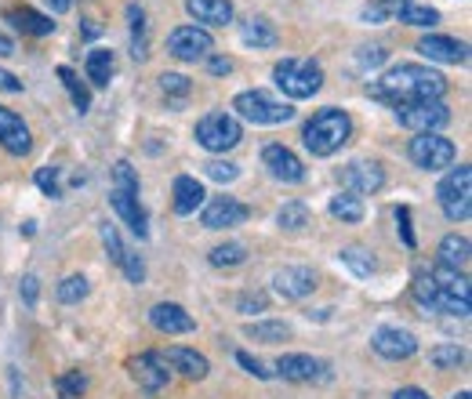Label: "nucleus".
I'll use <instances>...</instances> for the list:
<instances>
[{"mask_svg":"<svg viewBox=\"0 0 472 399\" xmlns=\"http://www.w3.org/2000/svg\"><path fill=\"white\" fill-rule=\"evenodd\" d=\"M371 98L378 102H389L392 109L396 106H411V102H443L447 95V80L429 70V66H418V62H400L392 66L382 80H374L367 88Z\"/></svg>","mask_w":472,"mask_h":399,"instance_id":"nucleus-1","label":"nucleus"},{"mask_svg":"<svg viewBox=\"0 0 472 399\" xmlns=\"http://www.w3.org/2000/svg\"><path fill=\"white\" fill-rule=\"evenodd\" d=\"M349 135H353V120H349V113H342V109H320L309 124H306V149L313 153V156H331V153H338L345 142H349Z\"/></svg>","mask_w":472,"mask_h":399,"instance_id":"nucleus-2","label":"nucleus"},{"mask_svg":"<svg viewBox=\"0 0 472 399\" xmlns=\"http://www.w3.org/2000/svg\"><path fill=\"white\" fill-rule=\"evenodd\" d=\"M232 109H236V116H244L248 124H259V127H273V124H284V120L295 116L291 102H284V98H277L269 91H259V88L236 95Z\"/></svg>","mask_w":472,"mask_h":399,"instance_id":"nucleus-3","label":"nucleus"},{"mask_svg":"<svg viewBox=\"0 0 472 399\" xmlns=\"http://www.w3.org/2000/svg\"><path fill=\"white\" fill-rule=\"evenodd\" d=\"M273 77L288 98H313L324 88V70L313 59H284V62H277Z\"/></svg>","mask_w":472,"mask_h":399,"instance_id":"nucleus-4","label":"nucleus"},{"mask_svg":"<svg viewBox=\"0 0 472 399\" xmlns=\"http://www.w3.org/2000/svg\"><path fill=\"white\" fill-rule=\"evenodd\" d=\"M436 196H439V208H443V215H447L450 222H465V218L472 215V171H468L465 163L454 167V171L439 181Z\"/></svg>","mask_w":472,"mask_h":399,"instance_id":"nucleus-5","label":"nucleus"},{"mask_svg":"<svg viewBox=\"0 0 472 399\" xmlns=\"http://www.w3.org/2000/svg\"><path fill=\"white\" fill-rule=\"evenodd\" d=\"M241 138H244L241 120L229 116V113H207V116H200V124H196V142H200L207 153H225V149H232Z\"/></svg>","mask_w":472,"mask_h":399,"instance_id":"nucleus-6","label":"nucleus"},{"mask_svg":"<svg viewBox=\"0 0 472 399\" xmlns=\"http://www.w3.org/2000/svg\"><path fill=\"white\" fill-rule=\"evenodd\" d=\"M454 156H458L454 142L443 138L439 131H429V135L411 138V160H414L421 171H443V167L454 163Z\"/></svg>","mask_w":472,"mask_h":399,"instance_id":"nucleus-7","label":"nucleus"},{"mask_svg":"<svg viewBox=\"0 0 472 399\" xmlns=\"http://www.w3.org/2000/svg\"><path fill=\"white\" fill-rule=\"evenodd\" d=\"M396 120L414 135H429L450 124V109L443 102H411V106H396Z\"/></svg>","mask_w":472,"mask_h":399,"instance_id":"nucleus-8","label":"nucleus"},{"mask_svg":"<svg viewBox=\"0 0 472 399\" xmlns=\"http://www.w3.org/2000/svg\"><path fill=\"white\" fill-rule=\"evenodd\" d=\"M214 48L211 33L203 26H178L171 37H167V51L182 62H196V59H207Z\"/></svg>","mask_w":472,"mask_h":399,"instance_id":"nucleus-9","label":"nucleus"},{"mask_svg":"<svg viewBox=\"0 0 472 399\" xmlns=\"http://www.w3.org/2000/svg\"><path fill=\"white\" fill-rule=\"evenodd\" d=\"M248 218H251V208L241 204V200H232V196L211 200V204L203 208V215H200L203 229H232V226H244Z\"/></svg>","mask_w":472,"mask_h":399,"instance_id":"nucleus-10","label":"nucleus"},{"mask_svg":"<svg viewBox=\"0 0 472 399\" xmlns=\"http://www.w3.org/2000/svg\"><path fill=\"white\" fill-rule=\"evenodd\" d=\"M371 345H374V352L382 359H392V363L411 359L418 352V338L411 330H403V327H382V330H374Z\"/></svg>","mask_w":472,"mask_h":399,"instance_id":"nucleus-11","label":"nucleus"},{"mask_svg":"<svg viewBox=\"0 0 472 399\" xmlns=\"http://www.w3.org/2000/svg\"><path fill=\"white\" fill-rule=\"evenodd\" d=\"M277 374L288 377V381H327L331 367L324 359L306 356V352H288V356L277 359Z\"/></svg>","mask_w":472,"mask_h":399,"instance_id":"nucleus-12","label":"nucleus"},{"mask_svg":"<svg viewBox=\"0 0 472 399\" xmlns=\"http://www.w3.org/2000/svg\"><path fill=\"white\" fill-rule=\"evenodd\" d=\"M273 291H277L280 298L298 302V298H309V294L316 291V276H313V269H306V265H288V269L273 273Z\"/></svg>","mask_w":472,"mask_h":399,"instance_id":"nucleus-13","label":"nucleus"},{"mask_svg":"<svg viewBox=\"0 0 472 399\" xmlns=\"http://www.w3.org/2000/svg\"><path fill=\"white\" fill-rule=\"evenodd\" d=\"M262 163L269 167V174L277 178V181H288V185H295V181H302L306 178V167H302V160L288 149V145H266L262 149Z\"/></svg>","mask_w":472,"mask_h":399,"instance_id":"nucleus-14","label":"nucleus"},{"mask_svg":"<svg viewBox=\"0 0 472 399\" xmlns=\"http://www.w3.org/2000/svg\"><path fill=\"white\" fill-rule=\"evenodd\" d=\"M109 204H113V211L131 226V233H135L138 240L149 237V218H146V211H142V204H138V192H127V189H117V185H113Z\"/></svg>","mask_w":472,"mask_h":399,"instance_id":"nucleus-15","label":"nucleus"},{"mask_svg":"<svg viewBox=\"0 0 472 399\" xmlns=\"http://www.w3.org/2000/svg\"><path fill=\"white\" fill-rule=\"evenodd\" d=\"M127 370H131V377L138 381V388H146V392H160V388L167 385V363H164V356H156V352L135 356V359L127 363Z\"/></svg>","mask_w":472,"mask_h":399,"instance_id":"nucleus-16","label":"nucleus"},{"mask_svg":"<svg viewBox=\"0 0 472 399\" xmlns=\"http://www.w3.org/2000/svg\"><path fill=\"white\" fill-rule=\"evenodd\" d=\"M149 323H153L160 334H189V330H196V320H193L182 305H175V302L153 305V309H149Z\"/></svg>","mask_w":472,"mask_h":399,"instance_id":"nucleus-17","label":"nucleus"},{"mask_svg":"<svg viewBox=\"0 0 472 399\" xmlns=\"http://www.w3.org/2000/svg\"><path fill=\"white\" fill-rule=\"evenodd\" d=\"M0 145H5L12 156H26L33 138H30V127L23 124V116H15L12 109L0 106Z\"/></svg>","mask_w":472,"mask_h":399,"instance_id":"nucleus-18","label":"nucleus"},{"mask_svg":"<svg viewBox=\"0 0 472 399\" xmlns=\"http://www.w3.org/2000/svg\"><path fill=\"white\" fill-rule=\"evenodd\" d=\"M345 185L356 192V196H371V192H378L382 185H385V171H382V163H367V160H353L349 167H345Z\"/></svg>","mask_w":472,"mask_h":399,"instance_id":"nucleus-19","label":"nucleus"},{"mask_svg":"<svg viewBox=\"0 0 472 399\" xmlns=\"http://www.w3.org/2000/svg\"><path fill=\"white\" fill-rule=\"evenodd\" d=\"M418 51H421L429 62H447V66L465 62V44L454 41V37H425V41L418 44Z\"/></svg>","mask_w":472,"mask_h":399,"instance_id":"nucleus-20","label":"nucleus"},{"mask_svg":"<svg viewBox=\"0 0 472 399\" xmlns=\"http://www.w3.org/2000/svg\"><path fill=\"white\" fill-rule=\"evenodd\" d=\"M185 12L203 23V26H225L232 23V5L229 0H185Z\"/></svg>","mask_w":472,"mask_h":399,"instance_id":"nucleus-21","label":"nucleus"},{"mask_svg":"<svg viewBox=\"0 0 472 399\" xmlns=\"http://www.w3.org/2000/svg\"><path fill=\"white\" fill-rule=\"evenodd\" d=\"M203 185L193 174H178L175 178V215H193L203 204Z\"/></svg>","mask_w":472,"mask_h":399,"instance_id":"nucleus-22","label":"nucleus"},{"mask_svg":"<svg viewBox=\"0 0 472 399\" xmlns=\"http://www.w3.org/2000/svg\"><path fill=\"white\" fill-rule=\"evenodd\" d=\"M5 19H8L15 30L30 33V37H48V33H55L52 15H41V12H33V8H8Z\"/></svg>","mask_w":472,"mask_h":399,"instance_id":"nucleus-23","label":"nucleus"},{"mask_svg":"<svg viewBox=\"0 0 472 399\" xmlns=\"http://www.w3.org/2000/svg\"><path fill=\"white\" fill-rule=\"evenodd\" d=\"M164 363H171L178 374H185V377H193V381H200V377H207V370H211V363L200 356V352H193V348H167V359Z\"/></svg>","mask_w":472,"mask_h":399,"instance_id":"nucleus-24","label":"nucleus"},{"mask_svg":"<svg viewBox=\"0 0 472 399\" xmlns=\"http://www.w3.org/2000/svg\"><path fill=\"white\" fill-rule=\"evenodd\" d=\"M429 276L436 280L439 294H447V298H454V302H468V280H465V273L447 269V265H436Z\"/></svg>","mask_w":472,"mask_h":399,"instance_id":"nucleus-25","label":"nucleus"},{"mask_svg":"<svg viewBox=\"0 0 472 399\" xmlns=\"http://www.w3.org/2000/svg\"><path fill=\"white\" fill-rule=\"evenodd\" d=\"M241 41L248 44V48H255V51H262V48H277V30L266 23V19H248L244 26H241Z\"/></svg>","mask_w":472,"mask_h":399,"instance_id":"nucleus-26","label":"nucleus"},{"mask_svg":"<svg viewBox=\"0 0 472 399\" xmlns=\"http://www.w3.org/2000/svg\"><path fill=\"white\" fill-rule=\"evenodd\" d=\"M468 240L465 237H458V233H450V237H443L439 240V265H447V269H465L468 265Z\"/></svg>","mask_w":472,"mask_h":399,"instance_id":"nucleus-27","label":"nucleus"},{"mask_svg":"<svg viewBox=\"0 0 472 399\" xmlns=\"http://www.w3.org/2000/svg\"><path fill=\"white\" fill-rule=\"evenodd\" d=\"M331 215L342 218V222H349V226H356V222H363V200L356 192H338L331 200Z\"/></svg>","mask_w":472,"mask_h":399,"instance_id":"nucleus-28","label":"nucleus"},{"mask_svg":"<svg viewBox=\"0 0 472 399\" xmlns=\"http://www.w3.org/2000/svg\"><path fill=\"white\" fill-rule=\"evenodd\" d=\"M109 77H113V51H106V48L88 51V80L95 88H106Z\"/></svg>","mask_w":472,"mask_h":399,"instance_id":"nucleus-29","label":"nucleus"},{"mask_svg":"<svg viewBox=\"0 0 472 399\" xmlns=\"http://www.w3.org/2000/svg\"><path fill=\"white\" fill-rule=\"evenodd\" d=\"M207 262H211L214 269H236V265L248 262V247H244V244H218V247L207 255Z\"/></svg>","mask_w":472,"mask_h":399,"instance_id":"nucleus-30","label":"nucleus"},{"mask_svg":"<svg viewBox=\"0 0 472 399\" xmlns=\"http://www.w3.org/2000/svg\"><path fill=\"white\" fill-rule=\"evenodd\" d=\"M277 226L288 229V233H302V229L309 226V208L298 204V200H291V204H284V208L277 211Z\"/></svg>","mask_w":472,"mask_h":399,"instance_id":"nucleus-31","label":"nucleus"},{"mask_svg":"<svg viewBox=\"0 0 472 399\" xmlns=\"http://www.w3.org/2000/svg\"><path fill=\"white\" fill-rule=\"evenodd\" d=\"M244 334H248V338H255V341L277 345V341L291 338V327H288V323H277V320H266V323H248V327H244Z\"/></svg>","mask_w":472,"mask_h":399,"instance_id":"nucleus-32","label":"nucleus"},{"mask_svg":"<svg viewBox=\"0 0 472 399\" xmlns=\"http://www.w3.org/2000/svg\"><path fill=\"white\" fill-rule=\"evenodd\" d=\"M396 15H400V23L418 26V30L439 23V12H436V8H425V5H403V8H396Z\"/></svg>","mask_w":472,"mask_h":399,"instance_id":"nucleus-33","label":"nucleus"},{"mask_svg":"<svg viewBox=\"0 0 472 399\" xmlns=\"http://www.w3.org/2000/svg\"><path fill=\"white\" fill-rule=\"evenodd\" d=\"M127 15H131V55L142 62V59L149 55V51H146V12H142L138 5H131Z\"/></svg>","mask_w":472,"mask_h":399,"instance_id":"nucleus-34","label":"nucleus"},{"mask_svg":"<svg viewBox=\"0 0 472 399\" xmlns=\"http://www.w3.org/2000/svg\"><path fill=\"white\" fill-rule=\"evenodd\" d=\"M59 77H62V84H66V91H70L77 113H88V109H91V95H88V88L77 80V73H73L70 66H59Z\"/></svg>","mask_w":472,"mask_h":399,"instance_id":"nucleus-35","label":"nucleus"},{"mask_svg":"<svg viewBox=\"0 0 472 399\" xmlns=\"http://www.w3.org/2000/svg\"><path fill=\"white\" fill-rule=\"evenodd\" d=\"M338 258H342V265H349V273L360 276V280L374 273V258H371L367 251H360V247H345V251H338Z\"/></svg>","mask_w":472,"mask_h":399,"instance_id":"nucleus-36","label":"nucleus"},{"mask_svg":"<svg viewBox=\"0 0 472 399\" xmlns=\"http://www.w3.org/2000/svg\"><path fill=\"white\" fill-rule=\"evenodd\" d=\"M429 359H432V367H439V370H458V367L465 363V352H461L458 345H436V348L429 352Z\"/></svg>","mask_w":472,"mask_h":399,"instance_id":"nucleus-37","label":"nucleus"},{"mask_svg":"<svg viewBox=\"0 0 472 399\" xmlns=\"http://www.w3.org/2000/svg\"><path fill=\"white\" fill-rule=\"evenodd\" d=\"M88 280L84 276H66L62 283H59V302H66V305H77V302H84L88 298Z\"/></svg>","mask_w":472,"mask_h":399,"instance_id":"nucleus-38","label":"nucleus"},{"mask_svg":"<svg viewBox=\"0 0 472 399\" xmlns=\"http://www.w3.org/2000/svg\"><path fill=\"white\" fill-rule=\"evenodd\" d=\"M414 298H418L425 309H436V305H439V287H436V280H432L429 273H418V276H414Z\"/></svg>","mask_w":472,"mask_h":399,"instance_id":"nucleus-39","label":"nucleus"},{"mask_svg":"<svg viewBox=\"0 0 472 399\" xmlns=\"http://www.w3.org/2000/svg\"><path fill=\"white\" fill-rule=\"evenodd\" d=\"M37 185H41L52 200H59V196H62V167H41V171H37Z\"/></svg>","mask_w":472,"mask_h":399,"instance_id":"nucleus-40","label":"nucleus"},{"mask_svg":"<svg viewBox=\"0 0 472 399\" xmlns=\"http://www.w3.org/2000/svg\"><path fill=\"white\" fill-rule=\"evenodd\" d=\"M236 309H241L244 316H251V312H266V309H269V298H266L262 291H248V294L236 298Z\"/></svg>","mask_w":472,"mask_h":399,"instance_id":"nucleus-41","label":"nucleus"},{"mask_svg":"<svg viewBox=\"0 0 472 399\" xmlns=\"http://www.w3.org/2000/svg\"><path fill=\"white\" fill-rule=\"evenodd\" d=\"M160 88H164V95H178V98H185V95L193 91L189 77H182V73H164V77H160Z\"/></svg>","mask_w":472,"mask_h":399,"instance_id":"nucleus-42","label":"nucleus"},{"mask_svg":"<svg viewBox=\"0 0 472 399\" xmlns=\"http://www.w3.org/2000/svg\"><path fill=\"white\" fill-rule=\"evenodd\" d=\"M203 167H207V178H214V181H236V178H241V167L225 163V160H211Z\"/></svg>","mask_w":472,"mask_h":399,"instance_id":"nucleus-43","label":"nucleus"},{"mask_svg":"<svg viewBox=\"0 0 472 399\" xmlns=\"http://www.w3.org/2000/svg\"><path fill=\"white\" fill-rule=\"evenodd\" d=\"M113 174H117V189H127V192H138V174H135V167H131L127 160H120V163L113 167Z\"/></svg>","mask_w":472,"mask_h":399,"instance_id":"nucleus-44","label":"nucleus"},{"mask_svg":"<svg viewBox=\"0 0 472 399\" xmlns=\"http://www.w3.org/2000/svg\"><path fill=\"white\" fill-rule=\"evenodd\" d=\"M120 269H124V276H127L131 283H142V280H146V265H142V258H138V255H131V251H124Z\"/></svg>","mask_w":472,"mask_h":399,"instance_id":"nucleus-45","label":"nucleus"},{"mask_svg":"<svg viewBox=\"0 0 472 399\" xmlns=\"http://www.w3.org/2000/svg\"><path fill=\"white\" fill-rule=\"evenodd\" d=\"M236 363H241L248 374H255V377H262V381H269L273 377V370H266V363L262 359H255L251 352H236Z\"/></svg>","mask_w":472,"mask_h":399,"instance_id":"nucleus-46","label":"nucleus"},{"mask_svg":"<svg viewBox=\"0 0 472 399\" xmlns=\"http://www.w3.org/2000/svg\"><path fill=\"white\" fill-rule=\"evenodd\" d=\"M102 244H106V251H109V258L120 265V258H124V244H120V237H117V229L106 222L102 226Z\"/></svg>","mask_w":472,"mask_h":399,"instance_id":"nucleus-47","label":"nucleus"},{"mask_svg":"<svg viewBox=\"0 0 472 399\" xmlns=\"http://www.w3.org/2000/svg\"><path fill=\"white\" fill-rule=\"evenodd\" d=\"M396 226H400V237H403V244H407V247H418V240H414V229H411V211H407V208H396Z\"/></svg>","mask_w":472,"mask_h":399,"instance_id":"nucleus-48","label":"nucleus"},{"mask_svg":"<svg viewBox=\"0 0 472 399\" xmlns=\"http://www.w3.org/2000/svg\"><path fill=\"white\" fill-rule=\"evenodd\" d=\"M385 55H389V51L378 48V44H374V48H360V66H363V70H374V66L385 62Z\"/></svg>","mask_w":472,"mask_h":399,"instance_id":"nucleus-49","label":"nucleus"},{"mask_svg":"<svg viewBox=\"0 0 472 399\" xmlns=\"http://www.w3.org/2000/svg\"><path fill=\"white\" fill-rule=\"evenodd\" d=\"M389 15H392V12H389V8H385V5H367V8H363V15H360V19H363V23H367V26H382V23H385V19H389Z\"/></svg>","mask_w":472,"mask_h":399,"instance_id":"nucleus-50","label":"nucleus"},{"mask_svg":"<svg viewBox=\"0 0 472 399\" xmlns=\"http://www.w3.org/2000/svg\"><path fill=\"white\" fill-rule=\"evenodd\" d=\"M88 388V381L80 377V374H70V377H62V392L70 395V392H84Z\"/></svg>","mask_w":472,"mask_h":399,"instance_id":"nucleus-51","label":"nucleus"},{"mask_svg":"<svg viewBox=\"0 0 472 399\" xmlns=\"http://www.w3.org/2000/svg\"><path fill=\"white\" fill-rule=\"evenodd\" d=\"M207 70H211L214 77H225V73H232V59H211Z\"/></svg>","mask_w":472,"mask_h":399,"instance_id":"nucleus-52","label":"nucleus"},{"mask_svg":"<svg viewBox=\"0 0 472 399\" xmlns=\"http://www.w3.org/2000/svg\"><path fill=\"white\" fill-rule=\"evenodd\" d=\"M0 88H5V91H23V84L12 73H5V70H0Z\"/></svg>","mask_w":472,"mask_h":399,"instance_id":"nucleus-53","label":"nucleus"},{"mask_svg":"<svg viewBox=\"0 0 472 399\" xmlns=\"http://www.w3.org/2000/svg\"><path fill=\"white\" fill-rule=\"evenodd\" d=\"M23 291H26V302L33 305V302H37V276H26V283H23Z\"/></svg>","mask_w":472,"mask_h":399,"instance_id":"nucleus-54","label":"nucleus"},{"mask_svg":"<svg viewBox=\"0 0 472 399\" xmlns=\"http://www.w3.org/2000/svg\"><path fill=\"white\" fill-rule=\"evenodd\" d=\"M392 399H429V395H425L421 388H400V392H396Z\"/></svg>","mask_w":472,"mask_h":399,"instance_id":"nucleus-55","label":"nucleus"},{"mask_svg":"<svg viewBox=\"0 0 472 399\" xmlns=\"http://www.w3.org/2000/svg\"><path fill=\"white\" fill-rule=\"evenodd\" d=\"M48 5H52V12H55V15H66V12L73 8V0H48Z\"/></svg>","mask_w":472,"mask_h":399,"instance_id":"nucleus-56","label":"nucleus"},{"mask_svg":"<svg viewBox=\"0 0 472 399\" xmlns=\"http://www.w3.org/2000/svg\"><path fill=\"white\" fill-rule=\"evenodd\" d=\"M0 55H15V41L8 33H0Z\"/></svg>","mask_w":472,"mask_h":399,"instance_id":"nucleus-57","label":"nucleus"},{"mask_svg":"<svg viewBox=\"0 0 472 399\" xmlns=\"http://www.w3.org/2000/svg\"><path fill=\"white\" fill-rule=\"evenodd\" d=\"M382 5H385L389 12H396V8H403V5H414V0H382Z\"/></svg>","mask_w":472,"mask_h":399,"instance_id":"nucleus-58","label":"nucleus"},{"mask_svg":"<svg viewBox=\"0 0 472 399\" xmlns=\"http://www.w3.org/2000/svg\"><path fill=\"white\" fill-rule=\"evenodd\" d=\"M454 399H472V395H468V392H458V395H454Z\"/></svg>","mask_w":472,"mask_h":399,"instance_id":"nucleus-59","label":"nucleus"}]
</instances>
